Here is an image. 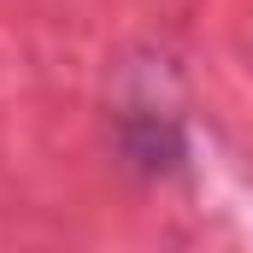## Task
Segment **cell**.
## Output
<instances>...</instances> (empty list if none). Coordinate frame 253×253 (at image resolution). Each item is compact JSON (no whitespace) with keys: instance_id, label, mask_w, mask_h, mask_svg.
<instances>
[{"instance_id":"cell-1","label":"cell","mask_w":253,"mask_h":253,"mask_svg":"<svg viewBox=\"0 0 253 253\" xmlns=\"http://www.w3.org/2000/svg\"><path fill=\"white\" fill-rule=\"evenodd\" d=\"M118 147H124V159L141 177H171L189 159V141H183L177 112H159V106H129L118 118Z\"/></svg>"}]
</instances>
